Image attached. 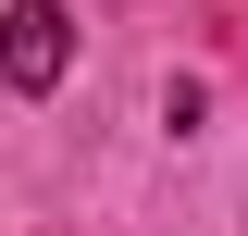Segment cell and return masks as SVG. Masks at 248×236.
Returning <instances> with one entry per match:
<instances>
[{"instance_id": "cell-1", "label": "cell", "mask_w": 248, "mask_h": 236, "mask_svg": "<svg viewBox=\"0 0 248 236\" xmlns=\"http://www.w3.org/2000/svg\"><path fill=\"white\" fill-rule=\"evenodd\" d=\"M62 62H75V13H62V0H13V13H0V75H13V87H62Z\"/></svg>"}]
</instances>
